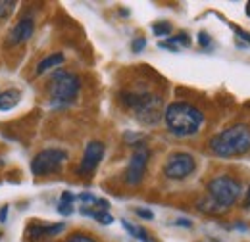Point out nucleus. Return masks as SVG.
Segmentation results:
<instances>
[{
	"label": "nucleus",
	"mask_w": 250,
	"mask_h": 242,
	"mask_svg": "<svg viewBox=\"0 0 250 242\" xmlns=\"http://www.w3.org/2000/svg\"><path fill=\"white\" fill-rule=\"evenodd\" d=\"M241 196V184L229 175H219L208 182L206 196L198 202V208L206 213L227 212Z\"/></svg>",
	"instance_id": "1"
},
{
	"label": "nucleus",
	"mask_w": 250,
	"mask_h": 242,
	"mask_svg": "<svg viewBox=\"0 0 250 242\" xmlns=\"http://www.w3.org/2000/svg\"><path fill=\"white\" fill-rule=\"evenodd\" d=\"M164 121L175 137H192L200 131L204 114L187 102H173L166 108Z\"/></svg>",
	"instance_id": "2"
},
{
	"label": "nucleus",
	"mask_w": 250,
	"mask_h": 242,
	"mask_svg": "<svg viewBox=\"0 0 250 242\" xmlns=\"http://www.w3.org/2000/svg\"><path fill=\"white\" fill-rule=\"evenodd\" d=\"M210 150L219 158H235L250 152V125L237 123L210 139Z\"/></svg>",
	"instance_id": "3"
},
{
	"label": "nucleus",
	"mask_w": 250,
	"mask_h": 242,
	"mask_svg": "<svg viewBox=\"0 0 250 242\" xmlns=\"http://www.w3.org/2000/svg\"><path fill=\"white\" fill-rule=\"evenodd\" d=\"M81 89V81L75 73L56 69L48 81V98L54 108H65L71 102H75Z\"/></svg>",
	"instance_id": "4"
},
{
	"label": "nucleus",
	"mask_w": 250,
	"mask_h": 242,
	"mask_svg": "<svg viewBox=\"0 0 250 242\" xmlns=\"http://www.w3.org/2000/svg\"><path fill=\"white\" fill-rule=\"evenodd\" d=\"M124 104L135 112L137 120L146 125H154L162 118V98L152 92H124Z\"/></svg>",
	"instance_id": "5"
},
{
	"label": "nucleus",
	"mask_w": 250,
	"mask_h": 242,
	"mask_svg": "<svg viewBox=\"0 0 250 242\" xmlns=\"http://www.w3.org/2000/svg\"><path fill=\"white\" fill-rule=\"evenodd\" d=\"M67 161V152L60 148H46L39 152L31 161V171L35 177H44L50 173H56L62 169V165Z\"/></svg>",
	"instance_id": "6"
},
{
	"label": "nucleus",
	"mask_w": 250,
	"mask_h": 242,
	"mask_svg": "<svg viewBox=\"0 0 250 242\" xmlns=\"http://www.w3.org/2000/svg\"><path fill=\"white\" fill-rule=\"evenodd\" d=\"M194 167H196V161L188 152H173L167 156L164 163V175L167 179L181 181L194 171Z\"/></svg>",
	"instance_id": "7"
},
{
	"label": "nucleus",
	"mask_w": 250,
	"mask_h": 242,
	"mask_svg": "<svg viewBox=\"0 0 250 242\" xmlns=\"http://www.w3.org/2000/svg\"><path fill=\"white\" fill-rule=\"evenodd\" d=\"M148 158H150V152L145 146H137V150L133 152L131 160H129V165L125 169V182L131 184V186H137L139 182L143 181L145 177V171H146V163H148Z\"/></svg>",
	"instance_id": "8"
},
{
	"label": "nucleus",
	"mask_w": 250,
	"mask_h": 242,
	"mask_svg": "<svg viewBox=\"0 0 250 242\" xmlns=\"http://www.w3.org/2000/svg\"><path fill=\"white\" fill-rule=\"evenodd\" d=\"M104 158V144L100 141H91L85 148V154L81 158V163H79V173L81 175H89L93 173L94 169L98 167V163L102 161Z\"/></svg>",
	"instance_id": "9"
},
{
	"label": "nucleus",
	"mask_w": 250,
	"mask_h": 242,
	"mask_svg": "<svg viewBox=\"0 0 250 242\" xmlns=\"http://www.w3.org/2000/svg\"><path fill=\"white\" fill-rule=\"evenodd\" d=\"M33 31H35V21H33L31 18H21V20L12 27V31H10V35H8V44H10V46H18V44L29 40Z\"/></svg>",
	"instance_id": "10"
},
{
	"label": "nucleus",
	"mask_w": 250,
	"mask_h": 242,
	"mask_svg": "<svg viewBox=\"0 0 250 242\" xmlns=\"http://www.w3.org/2000/svg\"><path fill=\"white\" fill-rule=\"evenodd\" d=\"M65 229L63 223H54V225H31L27 229V239L29 241H39L42 237H52V235H58Z\"/></svg>",
	"instance_id": "11"
},
{
	"label": "nucleus",
	"mask_w": 250,
	"mask_h": 242,
	"mask_svg": "<svg viewBox=\"0 0 250 242\" xmlns=\"http://www.w3.org/2000/svg\"><path fill=\"white\" fill-rule=\"evenodd\" d=\"M63 54L60 52H56V54H48V56H44L42 60L39 61V65H37V73L41 75V73H46V71H50V69H56V67H60L63 63Z\"/></svg>",
	"instance_id": "12"
},
{
	"label": "nucleus",
	"mask_w": 250,
	"mask_h": 242,
	"mask_svg": "<svg viewBox=\"0 0 250 242\" xmlns=\"http://www.w3.org/2000/svg\"><path fill=\"white\" fill-rule=\"evenodd\" d=\"M20 100H21V94H20V91H16V89H8L6 92H2L0 94V112L14 110Z\"/></svg>",
	"instance_id": "13"
},
{
	"label": "nucleus",
	"mask_w": 250,
	"mask_h": 242,
	"mask_svg": "<svg viewBox=\"0 0 250 242\" xmlns=\"http://www.w3.org/2000/svg\"><path fill=\"white\" fill-rule=\"evenodd\" d=\"M122 225H124V229L131 235V237H135L137 241L141 242H154V239L143 229V227H137V225H133V223H129L127 219H122Z\"/></svg>",
	"instance_id": "14"
},
{
	"label": "nucleus",
	"mask_w": 250,
	"mask_h": 242,
	"mask_svg": "<svg viewBox=\"0 0 250 242\" xmlns=\"http://www.w3.org/2000/svg\"><path fill=\"white\" fill-rule=\"evenodd\" d=\"M75 194H71V192H63L62 198H60V202H58V212L62 213V215H69V213L73 212V202H75Z\"/></svg>",
	"instance_id": "15"
},
{
	"label": "nucleus",
	"mask_w": 250,
	"mask_h": 242,
	"mask_svg": "<svg viewBox=\"0 0 250 242\" xmlns=\"http://www.w3.org/2000/svg\"><path fill=\"white\" fill-rule=\"evenodd\" d=\"M167 44H171V46H190V39H188L187 33H179V35H175V37H169L167 39Z\"/></svg>",
	"instance_id": "16"
},
{
	"label": "nucleus",
	"mask_w": 250,
	"mask_h": 242,
	"mask_svg": "<svg viewBox=\"0 0 250 242\" xmlns=\"http://www.w3.org/2000/svg\"><path fill=\"white\" fill-rule=\"evenodd\" d=\"M152 33L156 35V37H167L169 33H171V23H167V21H158L152 25Z\"/></svg>",
	"instance_id": "17"
},
{
	"label": "nucleus",
	"mask_w": 250,
	"mask_h": 242,
	"mask_svg": "<svg viewBox=\"0 0 250 242\" xmlns=\"http://www.w3.org/2000/svg\"><path fill=\"white\" fill-rule=\"evenodd\" d=\"M14 8H16V2L14 0H0V20L8 18Z\"/></svg>",
	"instance_id": "18"
},
{
	"label": "nucleus",
	"mask_w": 250,
	"mask_h": 242,
	"mask_svg": "<svg viewBox=\"0 0 250 242\" xmlns=\"http://www.w3.org/2000/svg\"><path fill=\"white\" fill-rule=\"evenodd\" d=\"M65 242H96V239H93L91 235H85V233H75Z\"/></svg>",
	"instance_id": "19"
},
{
	"label": "nucleus",
	"mask_w": 250,
	"mask_h": 242,
	"mask_svg": "<svg viewBox=\"0 0 250 242\" xmlns=\"http://www.w3.org/2000/svg\"><path fill=\"white\" fill-rule=\"evenodd\" d=\"M145 46H146V39L139 37V39H135V40H133V44H131V50H133L135 54H139V52H143V50H145Z\"/></svg>",
	"instance_id": "20"
},
{
	"label": "nucleus",
	"mask_w": 250,
	"mask_h": 242,
	"mask_svg": "<svg viewBox=\"0 0 250 242\" xmlns=\"http://www.w3.org/2000/svg\"><path fill=\"white\" fill-rule=\"evenodd\" d=\"M231 27L235 29V33H237V37H239V39H243V40H247V42H245V46H249V44H250V33H249V31L239 29V27H235V25H231Z\"/></svg>",
	"instance_id": "21"
},
{
	"label": "nucleus",
	"mask_w": 250,
	"mask_h": 242,
	"mask_svg": "<svg viewBox=\"0 0 250 242\" xmlns=\"http://www.w3.org/2000/svg\"><path fill=\"white\" fill-rule=\"evenodd\" d=\"M198 42H200V46H208L212 42V39H210V35L206 31H200L198 33Z\"/></svg>",
	"instance_id": "22"
},
{
	"label": "nucleus",
	"mask_w": 250,
	"mask_h": 242,
	"mask_svg": "<svg viewBox=\"0 0 250 242\" xmlns=\"http://www.w3.org/2000/svg\"><path fill=\"white\" fill-rule=\"evenodd\" d=\"M135 213H137L139 217H143V219H154V213L150 212V210H145V208H137Z\"/></svg>",
	"instance_id": "23"
},
{
	"label": "nucleus",
	"mask_w": 250,
	"mask_h": 242,
	"mask_svg": "<svg viewBox=\"0 0 250 242\" xmlns=\"http://www.w3.org/2000/svg\"><path fill=\"white\" fill-rule=\"evenodd\" d=\"M175 223H177L179 227H185V229H190V227H192V221H190V219H185V217H179Z\"/></svg>",
	"instance_id": "24"
},
{
	"label": "nucleus",
	"mask_w": 250,
	"mask_h": 242,
	"mask_svg": "<svg viewBox=\"0 0 250 242\" xmlns=\"http://www.w3.org/2000/svg\"><path fill=\"white\" fill-rule=\"evenodd\" d=\"M160 48H166V50H171V52H177L179 50V48H175V46H171L167 42H160Z\"/></svg>",
	"instance_id": "25"
},
{
	"label": "nucleus",
	"mask_w": 250,
	"mask_h": 242,
	"mask_svg": "<svg viewBox=\"0 0 250 242\" xmlns=\"http://www.w3.org/2000/svg\"><path fill=\"white\" fill-rule=\"evenodd\" d=\"M6 217H8V206H4V208L0 210V221L4 223V221H6Z\"/></svg>",
	"instance_id": "26"
},
{
	"label": "nucleus",
	"mask_w": 250,
	"mask_h": 242,
	"mask_svg": "<svg viewBox=\"0 0 250 242\" xmlns=\"http://www.w3.org/2000/svg\"><path fill=\"white\" fill-rule=\"evenodd\" d=\"M247 206H250V186L249 190H247Z\"/></svg>",
	"instance_id": "27"
},
{
	"label": "nucleus",
	"mask_w": 250,
	"mask_h": 242,
	"mask_svg": "<svg viewBox=\"0 0 250 242\" xmlns=\"http://www.w3.org/2000/svg\"><path fill=\"white\" fill-rule=\"evenodd\" d=\"M247 16L250 18V2H247Z\"/></svg>",
	"instance_id": "28"
}]
</instances>
